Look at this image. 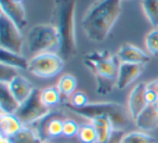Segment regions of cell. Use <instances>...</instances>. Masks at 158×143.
Masks as SVG:
<instances>
[{"label":"cell","instance_id":"f1b7e54d","mask_svg":"<svg viewBox=\"0 0 158 143\" xmlns=\"http://www.w3.org/2000/svg\"><path fill=\"white\" fill-rule=\"evenodd\" d=\"M158 98V92L156 91L154 82L146 84V90H145V100H146L147 105H153Z\"/></svg>","mask_w":158,"mask_h":143},{"label":"cell","instance_id":"4316f807","mask_svg":"<svg viewBox=\"0 0 158 143\" xmlns=\"http://www.w3.org/2000/svg\"><path fill=\"white\" fill-rule=\"evenodd\" d=\"M66 103H68L70 106H74V107H84L85 105L89 103L88 102V98L81 91H77L75 92L72 97L69 98V100L65 101Z\"/></svg>","mask_w":158,"mask_h":143},{"label":"cell","instance_id":"4fadbf2b","mask_svg":"<svg viewBox=\"0 0 158 143\" xmlns=\"http://www.w3.org/2000/svg\"><path fill=\"white\" fill-rule=\"evenodd\" d=\"M7 85L11 93L16 99V101L20 103V105L28 99L29 95L33 93L34 89H35L33 84L27 78H25L24 76L20 75V74Z\"/></svg>","mask_w":158,"mask_h":143},{"label":"cell","instance_id":"ac0fdd59","mask_svg":"<svg viewBox=\"0 0 158 143\" xmlns=\"http://www.w3.org/2000/svg\"><path fill=\"white\" fill-rule=\"evenodd\" d=\"M28 62L22 53H16L13 51L0 48V64L11 66L16 69H27Z\"/></svg>","mask_w":158,"mask_h":143},{"label":"cell","instance_id":"2e32d148","mask_svg":"<svg viewBox=\"0 0 158 143\" xmlns=\"http://www.w3.org/2000/svg\"><path fill=\"white\" fill-rule=\"evenodd\" d=\"M91 125L93 126L95 132H97V143H105L106 141H108L115 130L114 124L107 116L97 117V118L92 119Z\"/></svg>","mask_w":158,"mask_h":143},{"label":"cell","instance_id":"d4e9b609","mask_svg":"<svg viewBox=\"0 0 158 143\" xmlns=\"http://www.w3.org/2000/svg\"><path fill=\"white\" fill-rule=\"evenodd\" d=\"M123 143H156V139L143 131H133L123 136Z\"/></svg>","mask_w":158,"mask_h":143},{"label":"cell","instance_id":"9a60e30c","mask_svg":"<svg viewBox=\"0 0 158 143\" xmlns=\"http://www.w3.org/2000/svg\"><path fill=\"white\" fill-rule=\"evenodd\" d=\"M23 127H24V125L15 114H7V113H1L0 114V131H1V136L12 138Z\"/></svg>","mask_w":158,"mask_h":143},{"label":"cell","instance_id":"ba28073f","mask_svg":"<svg viewBox=\"0 0 158 143\" xmlns=\"http://www.w3.org/2000/svg\"><path fill=\"white\" fill-rule=\"evenodd\" d=\"M21 32L8 16L0 12V48L22 53L24 39Z\"/></svg>","mask_w":158,"mask_h":143},{"label":"cell","instance_id":"484cf974","mask_svg":"<svg viewBox=\"0 0 158 143\" xmlns=\"http://www.w3.org/2000/svg\"><path fill=\"white\" fill-rule=\"evenodd\" d=\"M16 68L11 67V66L0 64V82L3 84H9L13 78H15L19 75Z\"/></svg>","mask_w":158,"mask_h":143},{"label":"cell","instance_id":"f546056e","mask_svg":"<svg viewBox=\"0 0 158 143\" xmlns=\"http://www.w3.org/2000/svg\"><path fill=\"white\" fill-rule=\"evenodd\" d=\"M123 136H125L123 130L115 129L114 132H113V134H112V137L110 138V140L106 141L105 143H123Z\"/></svg>","mask_w":158,"mask_h":143},{"label":"cell","instance_id":"ffe728a7","mask_svg":"<svg viewBox=\"0 0 158 143\" xmlns=\"http://www.w3.org/2000/svg\"><path fill=\"white\" fill-rule=\"evenodd\" d=\"M11 139L12 143H42V139L39 137L34 128H29L28 126H24L15 136Z\"/></svg>","mask_w":158,"mask_h":143},{"label":"cell","instance_id":"6da1fadb","mask_svg":"<svg viewBox=\"0 0 158 143\" xmlns=\"http://www.w3.org/2000/svg\"><path fill=\"white\" fill-rule=\"evenodd\" d=\"M121 12V0H95L85 12L81 28L93 42H102L108 37Z\"/></svg>","mask_w":158,"mask_h":143},{"label":"cell","instance_id":"5bb4252c","mask_svg":"<svg viewBox=\"0 0 158 143\" xmlns=\"http://www.w3.org/2000/svg\"><path fill=\"white\" fill-rule=\"evenodd\" d=\"M134 123L141 131H152L158 127V112L153 105H147L134 119Z\"/></svg>","mask_w":158,"mask_h":143},{"label":"cell","instance_id":"30bf717a","mask_svg":"<svg viewBox=\"0 0 158 143\" xmlns=\"http://www.w3.org/2000/svg\"><path fill=\"white\" fill-rule=\"evenodd\" d=\"M116 57L120 63H132L146 65L151 62V55L144 50L130 44H123L117 50Z\"/></svg>","mask_w":158,"mask_h":143},{"label":"cell","instance_id":"e0dca14e","mask_svg":"<svg viewBox=\"0 0 158 143\" xmlns=\"http://www.w3.org/2000/svg\"><path fill=\"white\" fill-rule=\"evenodd\" d=\"M20 107V103L16 101L11 93L7 84L0 82V110L1 113L15 114Z\"/></svg>","mask_w":158,"mask_h":143},{"label":"cell","instance_id":"44dd1931","mask_svg":"<svg viewBox=\"0 0 158 143\" xmlns=\"http://www.w3.org/2000/svg\"><path fill=\"white\" fill-rule=\"evenodd\" d=\"M141 6L147 21L158 28V0H141Z\"/></svg>","mask_w":158,"mask_h":143},{"label":"cell","instance_id":"9c48e42d","mask_svg":"<svg viewBox=\"0 0 158 143\" xmlns=\"http://www.w3.org/2000/svg\"><path fill=\"white\" fill-rule=\"evenodd\" d=\"M145 65L132 63H119L116 88L119 90L127 89L144 72Z\"/></svg>","mask_w":158,"mask_h":143},{"label":"cell","instance_id":"8fae6325","mask_svg":"<svg viewBox=\"0 0 158 143\" xmlns=\"http://www.w3.org/2000/svg\"><path fill=\"white\" fill-rule=\"evenodd\" d=\"M0 9L6 16L10 19L21 31L27 26L26 11L22 2L14 0H0Z\"/></svg>","mask_w":158,"mask_h":143},{"label":"cell","instance_id":"8992f818","mask_svg":"<svg viewBox=\"0 0 158 143\" xmlns=\"http://www.w3.org/2000/svg\"><path fill=\"white\" fill-rule=\"evenodd\" d=\"M64 66V60L55 52H44L36 54L29 60L28 70L39 78H52L61 73Z\"/></svg>","mask_w":158,"mask_h":143},{"label":"cell","instance_id":"e575fe53","mask_svg":"<svg viewBox=\"0 0 158 143\" xmlns=\"http://www.w3.org/2000/svg\"><path fill=\"white\" fill-rule=\"evenodd\" d=\"M42 143H46V142H42Z\"/></svg>","mask_w":158,"mask_h":143},{"label":"cell","instance_id":"1f68e13d","mask_svg":"<svg viewBox=\"0 0 158 143\" xmlns=\"http://www.w3.org/2000/svg\"><path fill=\"white\" fill-rule=\"evenodd\" d=\"M154 86H155L156 91H157V92H158V79L154 80Z\"/></svg>","mask_w":158,"mask_h":143},{"label":"cell","instance_id":"d6a6232c","mask_svg":"<svg viewBox=\"0 0 158 143\" xmlns=\"http://www.w3.org/2000/svg\"><path fill=\"white\" fill-rule=\"evenodd\" d=\"M153 106L156 108V111H157V112H158V98H157V100H156V102H155V103L153 104Z\"/></svg>","mask_w":158,"mask_h":143},{"label":"cell","instance_id":"277c9868","mask_svg":"<svg viewBox=\"0 0 158 143\" xmlns=\"http://www.w3.org/2000/svg\"><path fill=\"white\" fill-rule=\"evenodd\" d=\"M64 107L82 118L90 119V121L97 117L107 116L114 124L115 129L123 130V128L128 126L130 119L126 113L125 107L116 102H94V103H88L84 107H74L64 102Z\"/></svg>","mask_w":158,"mask_h":143},{"label":"cell","instance_id":"836d02e7","mask_svg":"<svg viewBox=\"0 0 158 143\" xmlns=\"http://www.w3.org/2000/svg\"><path fill=\"white\" fill-rule=\"evenodd\" d=\"M14 1H18V2H22V0H14Z\"/></svg>","mask_w":158,"mask_h":143},{"label":"cell","instance_id":"5b68a950","mask_svg":"<svg viewBox=\"0 0 158 143\" xmlns=\"http://www.w3.org/2000/svg\"><path fill=\"white\" fill-rule=\"evenodd\" d=\"M26 44L29 52L34 55L56 52L61 48V38L52 24H38L28 31Z\"/></svg>","mask_w":158,"mask_h":143},{"label":"cell","instance_id":"4dcf8cb0","mask_svg":"<svg viewBox=\"0 0 158 143\" xmlns=\"http://www.w3.org/2000/svg\"><path fill=\"white\" fill-rule=\"evenodd\" d=\"M0 143H12L11 142V139L8 138V137L5 136H1V140H0Z\"/></svg>","mask_w":158,"mask_h":143},{"label":"cell","instance_id":"52a82bcc","mask_svg":"<svg viewBox=\"0 0 158 143\" xmlns=\"http://www.w3.org/2000/svg\"><path fill=\"white\" fill-rule=\"evenodd\" d=\"M41 90L35 88L29 98L20 105L15 115L24 126L35 125L51 113V108L47 107L41 101Z\"/></svg>","mask_w":158,"mask_h":143},{"label":"cell","instance_id":"7402d4cb","mask_svg":"<svg viewBox=\"0 0 158 143\" xmlns=\"http://www.w3.org/2000/svg\"><path fill=\"white\" fill-rule=\"evenodd\" d=\"M40 97H41L42 103L49 108L57 105L62 100V95L56 87H48V88L41 90Z\"/></svg>","mask_w":158,"mask_h":143},{"label":"cell","instance_id":"3957f363","mask_svg":"<svg viewBox=\"0 0 158 143\" xmlns=\"http://www.w3.org/2000/svg\"><path fill=\"white\" fill-rule=\"evenodd\" d=\"M82 63L94 77L98 95H106L112 92L116 87L120 63L116 55H113L108 50L92 51L85 55Z\"/></svg>","mask_w":158,"mask_h":143},{"label":"cell","instance_id":"7a4b0ae2","mask_svg":"<svg viewBox=\"0 0 158 143\" xmlns=\"http://www.w3.org/2000/svg\"><path fill=\"white\" fill-rule=\"evenodd\" d=\"M77 0H54L51 24L56 28L61 38L60 55L64 61L70 60L77 53L76 15Z\"/></svg>","mask_w":158,"mask_h":143},{"label":"cell","instance_id":"cb8c5ba5","mask_svg":"<svg viewBox=\"0 0 158 143\" xmlns=\"http://www.w3.org/2000/svg\"><path fill=\"white\" fill-rule=\"evenodd\" d=\"M145 48L151 57H158V28H153L145 36Z\"/></svg>","mask_w":158,"mask_h":143},{"label":"cell","instance_id":"7c38bea8","mask_svg":"<svg viewBox=\"0 0 158 143\" xmlns=\"http://www.w3.org/2000/svg\"><path fill=\"white\" fill-rule=\"evenodd\" d=\"M145 90H146V84L139 82L132 88L128 97V114L133 120L147 106L145 100Z\"/></svg>","mask_w":158,"mask_h":143},{"label":"cell","instance_id":"83f0119b","mask_svg":"<svg viewBox=\"0 0 158 143\" xmlns=\"http://www.w3.org/2000/svg\"><path fill=\"white\" fill-rule=\"evenodd\" d=\"M79 127L80 126H78V124L75 120L66 118L63 121V136L67 137V138L77 136L79 131Z\"/></svg>","mask_w":158,"mask_h":143},{"label":"cell","instance_id":"603a6c76","mask_svg":"<svg viewBox=\"0 0 158 143\" xmlns=\"http://www.w3.org/2000/svg\"><path fill=\"white\" fill-rule=\"evenodd\" d=\"M80 142L82 143H97L98 137L93 126L90 124H82L79 127V131L77 134Z\"/></svg>","mask_w":158,"mask_h":143},{"label":"cell","instance_id":"d6986e66","mask_svg":"<svg viewBox=\"0 0 158 143\" xmlns=\"http://www.w3.org/2000/svg\"><path fill=\"white\" fill-rule=\"evenodd\" d=\"M56 88L62 97L66 99L65 101H67V99H69L75 93V90L77 88V80L75 76L70 74H64L57 82Z\"/></svg>","mask_w":158,"mask_h":143}]
</instances>
